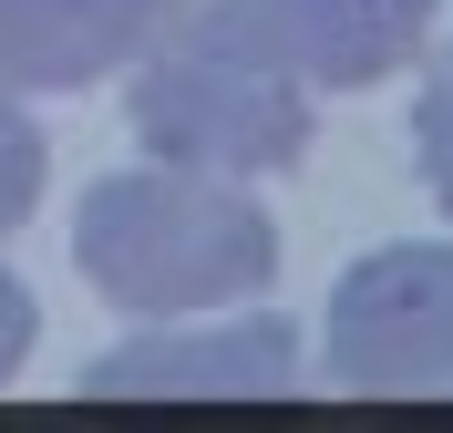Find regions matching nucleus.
<instances>
[{
  "instance_id": "nucleus-1",
  "label": "nucleus",
  "mask_w": 453,
  "mask_h": 433,
  "mask_svg": "<svg viewBox=\"0 0 453 433\" xmlns=\"http://www.w3.org/2000/svg\"><path fill=\"white\" fill-rule=\"evenodd\" d=\"M73 259L124 320H196L248 310L279 279V217L248 197V175L196 166H124L73 217Z\"/></svg>"
},
{
  "instance_id": "nucleus-2",
  "label": "nucleus",
  "mask_w": 453,
  "mask_h": 433,
  "mask_svg": "<svg viewBox=\"0 0 453 433\" xmlns=\"http://www.w3.org/2000/svg\"><path fill=\"white\" fill-rule=\"evenodd\" d=\"M124 114H134L144 155L196 166V175H248L257 186V175H279V166L310 155V83L226 52L217 31H196V21H175L165 42L134 62Z\"/></svg>"
},
{
  "instance_id": "nucleus-3",
  "label": "nucleus",
  "mask_w": 453,
  "mask_h": 433,
  "mask_svg": "<svg viewBox=\"0 0 453 433\" xmlns=\"http://www.w3.org/2000/svg\"><path fill=\"white\" fill-rule=\"evenodd\" d=\"M319 372H330V392H361V403L453 392V248L443 237H402V248H371L340 268Z\"/></svg>"
},
{
  "instance_id": "nucleus-4",
  "label": "nucleus",
  "mask_w": 453,
  "mask_h": 433,
  "mask_svg": "<svg viewBox=\"0 0 453 433\" xmlns=\"http://www.w3.org/2000/svg\"><path fill=\"white\" fill-rule=\"evenodd\" d=\"M186 21L310 93H371L423 62L443 0H196Z\"/></svg>"
},
{
  "instance_id": "nucleus-5",
  "label": "nucleus",
  "mask_w": 453,
  "mask_h": 433,
  "mask_svg": "<svg viewBox=\"0 0 453 433\" xmlns=\"http://www.w3.org/2000/svg\"><path fill=\"white\" fill-rule=\"evenodd\" d=\"M299 330L268 310L217 320V330H144L83 372L93 403H279L299 392Z\"/></svg>"
},
{
  "instance_id": "nucleus-6",
  "label": "nucleus",
  "mask_w": 453,
  "mask_h": 433,
  "mask_svg": "<svg viewBox=\"0 0 453 433\" xmlns=\"http://www.w3.org/2000/svg\"><path fill=\"white\" fill-rule=\"evenodd\" d=\"M196 0H0V93H83L134 73Z\"/></svg>"
},
{
  "instance_id": "nucleus-7",
  "label": "nucleus",
  "mask_w": 453,
  "mask_h": 433,
  "mask_svg": "<svg viewBox=\"0 0 453 433\" xmlns=\"http://www.w3.org/2000/svg\"><path fill=\"white\" fill-rule=\"evenodd\" d=\"M412 155H423V186H433V206L453 217V42L433 52L423 93H412Z\"/></svg>"
},
{
  "instance_id": "nucleus-8",
  "label": "nucleus",
  "mask_w": 453,
  "mask_h": 433,
  "mask_svg": "<svg viewBox=\"0 0 453 433\" xmlns=\"http://www.w3.org/2000/svg\"><path fill=\"white\" fill-rule=\"evenodd\" d=\"M42 166H52V155H42V124H31L11 93H0V237L21 228L31 206H42Z\"/></svg>"
},
{
  "instance_id": "nucleus-9",
  "label": "nucleus",
  "mask_w": 453,
  "mask_h": 433,
  "mask_svg": "<svg viewBox=\"0 0 453 433\" xmlns=\"http://www.w3.org/2000/svg\"><path fill=\"white\" fill-rule=\"evenodd\" d=\"M31 330H42V310H31V289L0 268V382H21V361H31Z\"/></svg>"
}]
</instances>
